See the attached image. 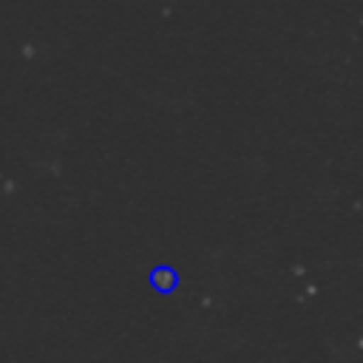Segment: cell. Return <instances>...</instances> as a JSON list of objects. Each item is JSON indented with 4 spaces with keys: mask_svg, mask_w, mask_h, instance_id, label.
Returning <instances> with one entry per match:
<instances>
[{
    "mask_svg": "<svg viewBox=\"0 0 363 363\" xmlns=\"http://www.w3.org/2000/svg\"><path fill=\"white\" fill-rule=\"evenodd\" d=\"M153 281H156V286H162V289H170V286H173V278H170L167 272H162V275L156 272V275H153Z\"/></svg>",
    "mask_w": 363,
    "mask_h": 363,
    "instance_id": "6da1fadb",
    "label": "cell"
}]
</instances>
